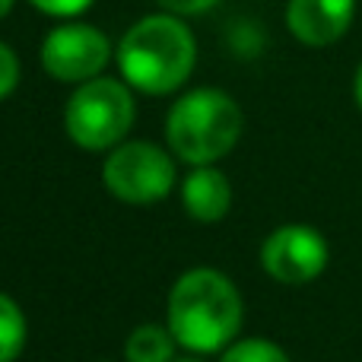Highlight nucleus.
Returning a JSON list of instances; mask_svg holds the SVG:
<instances>
[{
	"mask_svg": "<svg viewBox=\"0 0 362 362\" xmlns=\"http://www.w3.org/2000/svg\"><path fill=\"white\" fill-rule=\"evenodd\" d=\"M16 86H19V57L13 54L10 45L0 42V99H6Z\"/></svg>",
	"mask_w": 362,
	"mask_h": 362,
	"instance_id": "13",
	"label": "nucleus"
},
{
	"mask_svg": "<svg viewBox=\"0 0 362 362\" xmlns=\"http://www.w3.org/2000/svg\"><path fill=\"white\" fill-rule=\"evenodd\" d=\"M356 0H289L286 25L308 48H327L346 35Z\"/></svg>",
	"mask_w": 362,
	"mask_h": 362,
	"instance_id": "8",
	"label": "nucleus"
},
{
	"mask_svg": "<svg viewBox=\"0 0 362 362\" xmlns=\"http://www.w3.org/2000/svg\"><path fill=\"white\" fill-rule=\"evenodd\" d=\"M353 93H356V105L362 108V64H359V70H356V83H353Z\"/></svg>",
	"mask_w": 362,
	"mask_h": 362,
	"instance_id": "16",
	"label": "nucleus"
},
{
	"mask_svg": "<svg viewBox=\"0 0 362 362\" xmlns=\"http://www.w3.org/2000/svg\"><path fill=\"white\" fill-rule=\"evenodd\" d=\"M327 242L312 226H283L270 232L261 248V267L286 286H302L315 276L325 274L327 267Z\"/></svg>",
	"mask_w": 362,
	"mask_h": 362,
	"instance_id": "7",
	"label": "nucleus"
},
{
	"mask_svg": "<svg viewBox=\"0 0 362 362\" xmlns=\"http://www.w3.org/2000/svg\"><path fill=\"white\" fill-rule=\"evenodd\" d=\"M29 4L48 16H80L83 10L93 6V0H29Z\"/></svg>",
	"mask_w": 362,
	"mask_h": 362,
	"instance_id": "14",
	"label": "nucleus"
},
{
	"mask_svg": "<svg viewBox=\"0 0 362 362\" xmlns=\"http://www.w3.org/2000/svg\"><path fill=\"white\" fill-rule=\"evenodd\" d=\"M25 346V315L10 296L0 293V362L19 359Z\"/></svg>",
	"mask_w": 362,
	"mask_h": 362,
	"instance_id": "11",
	"label": "nucleus"
},
{
	"mask_svg": "<svg viewBox=\"0 0 362 362\" xmlns=\"http://www.w3.org/2000/svg\"><path fill=\"white\" fill-rule=\"evenodd\" d=\"M178 340L172 337V331L156 325H144L127 337L124 356L127 362H172V353H175Z\"/></svg>",
	"mask_w": 362,
	"mask_h": 362,
	"instance_id": "10",
	"label": "nucleus"
},
{
	"mask_svg": "<svg viewBox=\"0 0 362 362\" xmlns=\"http://www.w3.org/2000/svg\"><path fill=\"white\" fill-rule=\"evenodd\" d=\"M112 42L86 23H64L42 42V67L61 83H86L105 70Z\"/></svg>",
	"mask_w": 362,
	"mask_h": 362,
	"instance_id": "6",
	"label": "nucleus"
},
{
	"mask_svg": "<svg viewBox=\"0 0 362 362\" xmlns=\"http://www.w3.org/2000/svg\"><path fill=\"white\" fill-rule=\"evenodd\" d=\"M223 362H289V356L276 344H270V340L248 337V340H238V344L226 346Z\"/></svg>",
	"mask_w": 362,
	"mask_h": 362,
	"instance_id": "12",
	"label": "nucleus"
},
{
	"mask_svg": "<svg viewBox=\"0 0 362 362\" xmlns=\"http://www.w3.org/2000/svg\"><path fill=\"white\" fill-rule=\"evenodd\" d=\"M194 61V35L175 13L137 19L118 45V67L124 83L150 95L175 93L191 76Z\"/></svg>",
	"mask_w": 362,
	"mask_h": 362,
	"instance_id": "2",
	"label": "nucleus"
},
{
	"mask_svg": "<svg viewBox=\"0 0 362 362\" xmlns=\"http://www.w3.org/2000/svg\"><path fill=\"white\" fill-rule=\"evenodd\" d=\"M165 13H175V16H194V13H206L219 4V0H156Z\"/></svg>",
	"mask_w": 362,
	"mask_h": 362,
	"instance_id": "15",
	"label": "nucleus"
},
{
	"mask_svg": "<svg viewBox=\"0 0 362 362\" xmlns=\"http://www.w3.org/2000/svg\"><path fill=\"white\" fill-rule=\"evenodd\" d=\"M242 327V296L219 270H187L169 293V331L191 353L232 346Z\"/></svg>",
	"mask_w": 362,
	"mask_h": 362,
	"instance_id": "1",
	"label": "nucleus"
},
{
	"mask_svg": "<svg viewBox=\"0 0 362 362\" xmlns=\"http://www.w3.org/2000/svg\"><path fill=\"white\" fill-rule=\"evenodd\" d=\"M10 10H13V0H0V19H4Z\"/></svg>",
	"mask_w": 362,
	"mask_h": 362,
	"instance_id": "17",
	"label": "nucleus"
},
{
	"mask_svg": "<svg viewBox=\"0 0 362 362\" xmlns=\"http://www.w3.org/2000/svg\"><path fill=\"white\" fill-rule=\"evenodd\" d=\"M134 124V95L121 80L95 76L80 83L64 108V127L83 150H112Z\"/></svg>",
	"mask_w": 362,
	"mask_h": 362,
	"instance_id": "4",
	"label": "nucleus"
},
{
	"mask_svg": "<svg viewBox=\"0 0 362 362\" xmlns=\"http://www.w3.org/2000/svg\"><path fill=\"white\" fill-rule=\"evenodd\" d=\"M242 108L219 89H194L181 95L165 118V140L185 163L210 165L223 159L242 137Z\"/></svg>",
	"mask_w": 362,
	"mask_h": 362,
	"instance_id": "3",
	"label": "nucleus"
},
{
	"mask_svg": "<svg viewBox=\"0 0 362 362\" xmlns=\"http://www.w3.org/2000/svg\"><path fill=\"white\" fill-rule=\"evenodd\" d=\"M105 187L124 204H156L175 185V163L156 144H118L102 169Z\"/></svg>",
	"mask_w": 362,
	"mask_h": 362,
	"instance_id": "5",
	"label": "nucleus"
},
{
	"mask_svg": "<svg viewBox=\"0 0 362 362\" xmlns=\"http://www.w3.org/2000/svg\"><path fill=\"white\" fill-rule=\"evenodd\" d=\"M181 204H185L187 216L197 219V223H216V219H223L229 213V204H232L229 178L223 172H216L213 165H197L185 178Z\"/></svg>",
	"mask_w": 362,
	"mask_h": 362,
	"instance_id": "9",
	"label": "nucleus"
},
{
	"mask_svg": "<svg viewBox=\"0 0 362 362\" xmlns=\"http://www.w3.org/2000/svg\"><path fill=\"white\" fill-rule=\"evenodd\" d=\"M178 362H197V359H178Z\"/></svg>",
	"mask_w": 362,
	"mask_h": 362,
	"instance_id": "18",
	"label": "nucleus"
}]
</instances>
